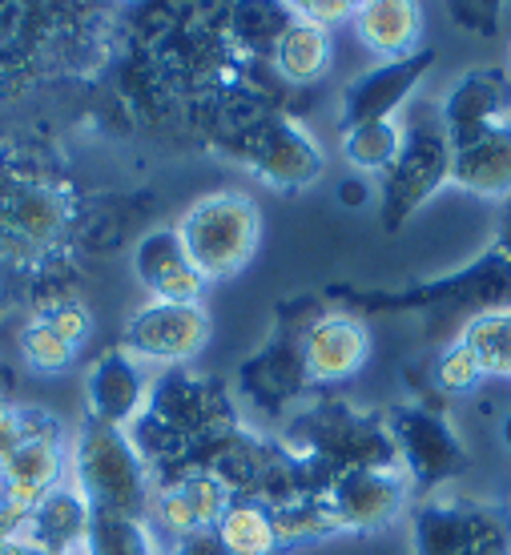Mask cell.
<instances>
[{"label": "cell", "mask_w": 511, "mask_h": 555, "mask_svg": "<svg viewBox=\"0 0 511 555\" xmlns=\"http://www.w3.org/2000/svg\"><path fill=\"white\" fill-rule=\"evenodd\" d=\"M499 439H503V447L511 451V415L503 418V427H499Z\"/></svg>", "instance_id": "cell-38"}, {"label": "cell", "mask_w": 511, "mask_h": 555, "mask_svg": "<svg viewBox=\"0 0 511 555\" xmlns=\"http://www.w3.org/2000/svg\"><path fill=\"white\" fill-rule=\"evenodd\" d=\"M443 129L451 150H463L468 141L484 138L487 129L511 117V77L496 65L487 69H471L451 85V93L443 101Z\"/></svg>", "instance_id": "cell-15"}, {"label": "cell", "mask_w": 511, "mask_h": 555, "mask_svg": "<svg viewBox=\"0 0 511 555\" xmlns=\"http://www.w3.org/2000/svg\"><path fill=\"white\" fill-rule=\"evenodd\" d=\"M459 343L475 354L480 371L496 378H511V310H496L463 326Z\"/></svg>", "instance_id": "cell-26"}, {"label": "cell", "mask_w": 511, "mask_h": 555, "mask_svg": "<svg viewBox=\"0 0 511 555\" xmlns=\"http://www.w3.org/2000/svg\"><path fill=\"white\" fill-rule=\"evenodd\" d=\"M451 181L459 190L491 202H511V117L491 126L484 138L451 150Z\"/></svg>", "instance_id": "cell-19"}, {"label": "cell", "mask_w": 511, "mask_h": 555, "mask_svg": "<svg viewBox=\"0 0 511 555\" xmlns=\"http://www.w3.org/2000/svg\"><path fill=\"white\" fill-rule=\"evenodd\" d=\"M294 455L310 459L327 479L362 467H399V451L391 443V430L383 415H362L346 403H318L303 415L294 430Z\"/></svg>", "instance_id": "cell-4"}, {"label": "cell", "mask_w": 511, "mask_h": 555, "mask_svg": "<svg viewBox=\"0 0 511 555\" xmlns=\"http://www.w3.org/2000/svg\"><path fill=\"white\" fill-rule=\"evenodd\" d=\"M451 16H456L463 28L480 33V37H491V33H496V25H499L496 4H451Z\"/></svg>", "instance_id": "cell-32"}, {"label": "cell", "mask_w": 511, "mask_h": 555, "mask_svg": "<svg viewBox=\"0 0 511 555\" xmlns=\"http://www.w3.org/2000/svg\"><path fill=\"white\" fill-rule=\"evenodd\" d=\"M246 162L254 178L282 194H298L322 178V150L294 117H266L250 129Z\"/></svg>", "instance_id": "cell-10"}, {"label": "cell", "mask_w": 511, "mask_h": 555, "mask_svg": "<svg viewBox=\"0 0 511 555\" xmlns=\"http://www.w3.org/2000/svg\"><path fill=\"white\" fill-rule=\"evenodd\" d=\"M129 262H133V278L153 294V302L194 306L206 294V278L190 266L174 225H153L150 234H141Z\"/></svg>", "instance_id": "cell-17"}, {"label": "cell", "mask_w": 511, "mask_h": 555, "mask_svg": "<svg viewBox=\"0 0 511 555\" xmlns=\"http://www.w3.org/2000/svg\"><path fill=\"white\" fill-rule=\"evenodd\" d=\"M391 443L399 451V467L407 479H414L419 487H439L451 483L468 472V451L459 443V435L451 430V423L431 411V406L407 403L391 406L387 415Z\"/></svg>", "instance_id": "cell-7"}, {"label": "cell", "mask_w": 511, "mask_h": 555, "mask_svg": "<svg viewBox=\"0 0 511 555\" xmlns=\"http://www.w3.org/2000/svg\"><path fill=\"white\" fill-rule=\"evenodd\" d=\"M480 378H484L480 362H475V354L459 338L435 359V387L443 395H471V390L480 387Z\"/></svg>", "instance_id": "cell-29"}, {"label": "cell", "mask_w": 511, "mask_h": 555, "mask_svg": "<svg viewBox=\"0 0 511 555\" xmlns=\"http://www.w3.org/2000/svg\"><path fill=\"white\" fill-rule=\"evenodd\" d=\"M16 350H21V359H25L33 371H41V375H61V371H69L73 359H77V347H69V343H65L53 326H44L41 319H33L21 326Z\"/></svg>", "instance_id": "cell-28"}, {"label": "cell", "mask_w": 511, "mask_h": 555, "mask_svg": "<svg viewBox=\"0 0 511 555\" xmlns=\"http://www.w3.org/2000/svg\"><path fill=\"white\" fill-rule=\"evenodd\" d=\"M85 555H157L150 519H125V515L93 512Z\"/></svg>", "instance_id": "cell-27"}, {"label": "cell", "mask_w": 511, "mask_h": 555, "mask_svg": "<svg viewBox=\"0 0 511 555\" xmlns=\"http://www.w3.org/2000/svg\"><path fill=\"white\" fill-rule=\"evenodd\" d=\"M150 375L145 362H138L129 350H105L89 375H85V406L89 418H101L110 427H133L150 406Z\"/></svg>", "instance_id": "cell-14"}, {"label": "cell", "mask_w": 511, "mask_h": 555, "mask_svg": "<svg viewBox=\"0 0 511 555\" xmlns=\"http://www.w3.org/2000/svg\"><path fill=\"white\" fill-rule=\"evenodd\" d=\"M73 225L69 194L49 178H21L0 197V258H41L53 254Z\"/></svg>", "instance_id": "cell-6"}, {"label": "cell", "mask_w": 511, "mask_h": 555, "mask_svg": "<svg viewBox=\"0 0 511 555\" xmlns=\"http://www.w3.org/2000/svg\"><path fill=\"white\" fill-rule=\"evenodd\" d=\"M242 378H246L250 395L263 406H270V411H278L282 403H291L294 395L310 383L303 366L298 338H282V343H274L270 350H263L254 362H246Z\"/></svg>", "instance_id": "cell-22"}, {"label": "cell", "mask_w": 511, "mask_h": 555, "mask_svg": "<svg viewBox=\"0 0 511 555\" xmlns=\"http://www.w3.org/2000/svg\"><path fill=\"white\" fill-rule=\"evenodd\" d=\"M69 483L98 515H125V519H150L157 495L150 463L138 451L133 435L89 415L69 439Z\"/></svg>", "instance_id": "cell-1"}, {"label": "cell", "mask_w": 511, "mask_h": 555, "mask_svg": "<svg viewBox=\"0 0 511 555\" xmlns=\"http://www.w3.org/2000/svg\"><path fill=\"white\" fill-rule=\"evenodd\" d=\"M451 181V141L443 129L439 109H419L407 117L403 129V150L395 166L383 173V225L391 234L411 218L419 206H427Z\"/></svg>", "instance_id": "cell-5"}, {"label": "cell", "mask_w": 511, "mask_h": 555, "mask_svg": "<svg viewBox=\"0 0 511 555\" xmlns=\"http://www.w3.org/2000/svg\"><path fill=\"white\" fill-rule=\"evenodd\" d=\"M407 483L403 467H362L338 475L322 500L338 519V531H379L403 515Z\"/></svg>", "instance_id": "cell-11"}, {"label": "cell", "mask_w": 511, "mask_h": 555, "mask_svg": "<svg viewBox=\"0 0 511 555\" xmlns=\"http://www.w3.org/2000/svg\"><path fill=\"white\" fill-rule=\"evenodd\" d=\"M350 25L367 53H374L379 61H403L419 53L423 9L414 0H367V4H355Z\"/></svg>", "instance_id": "cell-20"}, {"label": "cell", "mask_w": 511, "mask_h": 555, "mask_svg": "<svg viewBox=\"0 0 511 555\" xmlns=\"http://www.w3.org/2000/svg\"><path fill=\"white\" fill-rule=\"evenodd\" d=\"M37 319L44 322V326H53L69 347L81 350V343L89 338V310H85L77 298H49V302H41V310H37Z\"/></svg>", "instance_id": "cell-30"}, {"label": "cell", "mask_w": 511, "mask_h": 555, "mask_svg": "<svg viewBox=\"0 0 511 555\" xmlns=\"http://www.w3.org/2000/svg\"><path fill=\"white\" fill-rule=\"evenodd\" d=\"M218 540L226 555H282L286 543L278 535L274 507L263 500H234L218 519Z\"/></svg>", "instance_id": "cell-23"}, {"label": "cell", "mask_w": 511, "mask_h": 555, "mask_svg": "<svg viewBox=\"0 0 511 555\" xmlns=\"http://www.w3.org/2000/svg\"><path fill=\"white\" fill-rule=\"evenodd\" d=\"M414 555H511V524L480 503L431 500L414 512Z\"/></svg>", "instance_id": "cell-8"}, {"label": "cell", "mask_w": 511, "mask_h": 555, "mask_svg": "<svg viewBox=\"0 0 511 555\" xmlns=\"http://www.w3.org/2000/svg\"><path fill=\"white\" fill-rule=\"evenodd\" d=\"M230 503H234V495L218 475L206 472V467H190V472L174 475L169 483L157 487L150 515L174 540H181V535H194V531L218 528V519L226 515Z\"/></svg>", "instance_id": "cell-16"}, {"label": "cell", "mask_w": 511, "mask_h": 555, "mask_svg": "<svg viewBox=\"0 0 511 555\" xmlns=\"http://www.w3.org/2000/svg\"><path fill=\"white\" fill-rule=\"evenodd\" d=\"M209 343V314L206 306L181 302H145L125 322V350L138 362L169 366L178 371L190 359H197Z\"/></svg>", "instance_id": "cell-9"}, {"label": "cell", "mask_w": 511, "mask_h": 555, "mask_svg": "<svg viewBox=\"0 0 511 555\" xmlns=\"http://www.w3.org/2000/svg\"><path fill=\"white\" fill-rule=\"evenodd\" d=\"M291 9L298 21H310V25L327 28V33L355 16V4H346V0H306V4H291Z\"/></svg>", "instance_id": "cell-31"}, {"label": "cell", "mask_w": 511, "mask_h": 555, "mask_svg": "<svg viewBox=\"0 0 511 555\" xmlns=\"http://www.w3.org/2000/svg\"><path fill=\"white\" fill-rule=\"evenodd\" d=\"M0 555H44V552H33L28 543H21V540L9 535V540H0Z\"/></svg>", "instance_id": "cell-37"}, {"label": "cell", "mask_w": 511, "mask_h": 555, "mask_svg": "<svg viewBox=\"0 0 511 555\" xmlns=\"http://www.w3.org/2000/svg\"><path fill=\"white\" fill-rule=\"evenodd\" d=\"M89 524H93V507H89L81 491L65 479V483H56L53 491L21 519V528L13 531V540L28 543L33 552H44V555H85Z\"/></svg>", "instance_id": "cell-18"}, {"label": "cell", "mask_w": 511, "mask_h": 555, "mask_svg": "<svg viewBox=\"0 0 511 555\" xmlns=\"http://www.w3.org/2000/svg\"><path fill=\"white\" fill-rule=\"evenodd\" d=\"M431 65H435V49H419L403 61H383L362 77H355L343 89V129L367 126V121H391L411 101L414 85L427 77Z\"/></svg>", "instance_id": "cell-13"}, {"label": "cell", "mask_w": 511, "mask_h": 555, "mask_svg": "<svg viewBox=\"0 0 511 555\" xmlns=\"http://www.w3.org/2000/svg\"><path fill=\"white\" fill-rule=\"evenodd\" d=\"M334 61V41L327 28L310 25V21H298L294 16L286 33L278 37L274 53H270V65L282 81L291 85H315L331 73Z\"/></svg>", "instance_id": "cell-21"}, {"label": "cell", "mask_w": 511, "mask_h": 555, "mask_svg": "<svg viewBox=\"0 0 511 555\" xmlns=\"http://www.w3.org/2000/svg\"><path fill=\"white\" fill-rule=\"evenodd\" d=\"M343 302L355 310H423L435 322H456L459 334L463 326L496 310H511V258L499 250L496 242L480 258L456 274L431 278L407 291H371V294H343Z\"/></svg>", "instance_id": "cell-2"}, {"label": "cell", "mask_w": 511, "mask_h": 555, "mask_svg": "<svg viewBox=\"0 0 511 555\" xmlns=\"http://www.w3.org/2000/svg\"><path fill=\"white\" fill-rule=\"evenodd\" d=\"M496 246L511 258V202H503V214H499V237Z\"/></svg>", "instance_id": "cell-36"}, {"label": "cell", "mask_w": 511, "mask_h": 555, "mask_svg": "<svg viewBox=\"0 0 511 555\" xmlns=\"http://www.w3.org/2000/svg\"><path fill=\"white\" fill-rule=\"evenodd\" d=\"M166 555H226V547H221L218 531H194V535H181V540H174V547H169Z\"/></svg>", "instance_id": "cell-33"}, {"label": "cell", "mask_w": 511, "mask_h": 555, "mask_svg": "<svg viewBox=\"0 0 511 555\" xmlns=\"http://www.w3.org/2000/svg\"><path fill=\"white\" fill-rule=\"evenodd\" d=\"M21 447V406L0 399V459H9Z\"/></svg>", "instance_id": "cell-34"}, {"label": "cell", "mask_w": 511, "mask_h": 555, "mask_svg": "<svg viewBox=\"0 0 511 555\" xmlns=\"http://www.w3.org/2000/svg\"><path fill=\"white\" fill-rule=\"evenodd\" d=\"M178 237L186 258L197 274L209 282H226L238 270H246L263 242V209L258 202L238 190H214L197 197L178 218Z\"/></svg>", "instance_id": "cell-3"}, {"label": "cell", "mask_w": 511, "mask_h": 555, "mask_svg": "<svg viewBox=\"0 0 511 555\" xmlns=\"http://www.w3.org/2000/svg\"><path fill=\"white\" fill-rule=\"evenodd\" d=\"M403 150V126L391 121H367V126L343 129V157L359 173H387Z\"/></svg>", "instance_id": "cell-25"}, {"label": "cell", "mask_w": 511, "mask_h": 555, "mask_svg": "<svg viewBox=\"0 0 511 555\" xmlns=\"http://www.w3.org/2000/svg\"><path fill=\"white\" fill-rule=\"evenodd\" d=\"M226 28L221 37L242 49V53H274L278 37L286 33V25L294 21L291 4H238V9H226Z\"/></svg>", "instance_id": "cell-24"}, {"label": "cell", "mask_w": 511, "mask_h": 555, "mask_svg": "<svg viewBox=\"0 0 511 555\" xmlns=\"http://www.w3.org/2000/svg\"><path fill=\"white\" fill-rule=\"evenodd\" d=\"M338 202H343V206H367V202H371V185H367V181L362 178H346L343 185H338Z\"/></svg>", "instance_id": "cell-35"}, {"label": "cell", "mask_w": 511, "mask_h": 555, "mask_svg": "<svg viewBox=\"0 0 511 555\" xmlns=\"http://www.w3.org/2000/svg\"><path fill=\"white\" fill-rule=\"evenodd\" d=\"M298 350H303L306 378L315 387H334L362 371V362L371 354V334L359 314L334 310V314H318L306 322L298 334Z\"/></svg>", "instance_id": "cell-12"}]
</instances>
